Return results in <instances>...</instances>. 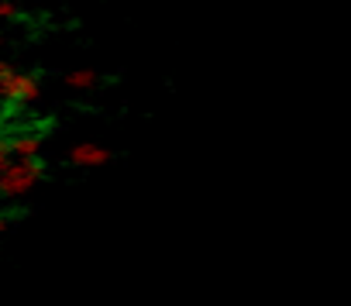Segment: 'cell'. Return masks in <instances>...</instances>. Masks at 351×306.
I'll list each match as a JSON object with an SVG mask.
<instances>
[{
  "instance_id": "cell-3",
  "label": "cell",
  "mask_w": 351,
  "mask_h": 306,
  "mask_svg": "<svg viewBox=\"0 0 351 306\" xmlns=\"http://www.w3.org/2000/svg\"><path fill=\"white\" fill-rule=\"evenodd\" d=\"M69 162L73 166H83V169H97V166H107L110 162V151L104 144L83 141V144H73L69 148Z\"/></svg>"
},
{
  "instance_id": "cell-6",
  "label": "cell",
  "mask_w": 351,
  "mask_h": 306,
  "mask_svg": "<svg viewBox=\"0 0 351 306\" xmlns=\"http://www.w3.org/2000/svg\"><path fill=\"white\" fill-rule=\"evenodd\" d=\"M0 18H18V4H14V0H0Z\"/></svg>"
},
{
  "instance_id": "cell-9",
  "label": "cell",
  "mask_w": 351,
  "mask_h": 306,
  "mask_svg": "<svg viewBox=\"0 0 351 306\" xmlns=\"http://www.w3.org/2000/svg\"><path fill=\"white\" fill-rule=\"evenodd\" d=\"M8 231V217H0V234H4Z\"/></svg>"
},
{
  "instance_id": "cell-1",
  "label": "cell",
  "mask_w": 351,
  "mask_h": 306,
  "mask_svg": "<svg viewBox=\"0 0 351 306\" xmlns=\"http://www.w3.org/2000/svg\"><path fill=\"white\" fill-rule=\"evenodd\" d=\"M45 176V166L38 159H14L4 173H0V196L4 200H18L25 193H32Z\"/></svg>"
},
{
  "instance_id": "cell-7",
  "label": "cell",
  "mask_w": 351,
  "mask_h": 306,
  "mask_svg": "<svg viewBox=\"0 0 351 306\" xmlns=\"http://www.w3.org/2000/svg\"><path fill=\"white\" fill-rule=\"evenodd\" d=\"M11 166V144L8 141H0V173H4Z\"/></svg>"
},
{
  "instance_id": "cell-2",
  "label": "cell",
  "mask_w": 351,
  "mask_h": 306,
  "mask_svg": "<svg viewBox=\"0 0 351 306\" xmlns=\"http://www.w3.org/2000/svg\"><path fill=\"white\" fill-rule=\"evenodd\" d=\"M38 97H42V83L32 73H14L0 86V100H11V103H35Z\"/></svg>"
},
{
  "instance_id": "cell-8",
  "label": "cell",
  "mask_w": 351,
  "mask_h": 306,
  "mask_svg": "<svg viewBox=\"0 0 351 306\" xmlns=\"http://www.w3.org/2000/svg\"><path fill=\"white\" fill-rule=\"evenodd\" d=\"M14 73H18V69H14L11 62H0V86H4V83H8V79H11Z\"/></svg>"
},
{
  "instance_id": "cell-4",
  "label": "cell",
  "mask_w": 351,
  "mask_h": 306,
  "mask_svg": "<svg viewBox=\"0 0 351 306\" xmlns=\"http://www.w3.org/2000/svg\"><path fill=\"white\" fill-rule=\"evenodd\" d=\"M8 144H11V155L14 159H38V151H42V138L38 134H18Z\"/></svg>"
},
{
  "instance_id": "cell-5",
  "label": "cell",
  "mask_w": 351,
  "mask_h": 306,
  "mask_svg": "<svg viewBox=\"0 0 351 306\" xmlns=\"http://www.w3.org/2000/svg\"><path fill=\"white\" fill-rule=\"evenodd\" d=\"M97 73L93 69H73V73H66V86L69 90H93L97 86Z\"/></svg>"
}]
</instances>
